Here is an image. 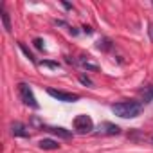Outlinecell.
Instances as JSON below:
<instances>
[{
    "mask_svg": "<svg viewBox=\"0 0 153 153\" xmlns=\"http://www.w3.org/2000/svg\"><path fill=\"white\" fill-rule=\"evenodd\" d=\"M139 94H140V99H142L144 103H151V101H153V85L144 87Z\"/></svg>",
    "mask_w": 153,
    "mask_h": 153,
    "instance_id": "9c48e42d",
    "label": "cell"
},
{
    "mask_svg": "<svg viewBox=\"0 0 153 153\" xmlns=\"http://www.w3.org/2000/svg\"><path fill=\"white\" fill-rule=\"evenodd\" d=\"M83 29H85V33H87V34H92V29H90V27H83Z\"/></svg>",
    "mask_w": 153,
    "mask_h": 153,
    "instance_id": "ac0fdd59",
    "label": "cell"
},
{
    "mask_svg": "<svg viewBox=\"0 0 153 153\" xmlns=\"http://www.w3.org/2000/svg\"><path fill=\"white\" fill-rule=\"evenodd\" d=\"M79 63H81L87 70H97V68H99V67H97V63H94V61L90 59V56H81Z\"/></svg>",
    "mask_w": 153,
    "mask_h": 153,
    "instance_id": "30bf717a",
    "label": "cell"
},
{
    "mask_svg": "<svg viewBox=\"0 0 153 153\" xmlns=\"http://www.w3.org/2000/svg\"><path fill=\"white\" fill-rule=\"evenodd\" d=\"M79 81H81L83 85H88V87H92V81L87 78V76H79Z\"/></svg>",
    "mask_w": 153,
    "mask_h": 153,
    "instance_id": "2e32d148",
    "label": "cell"
},
{
    "mask_svg": "<svg viewBox=\"0 0 153 153\" xmlns=\"http://www.w3.org/2000/svg\"><path fill=\"white\" fill-rule=\"evenodd\" d=\"M149 34H151V38H153V25H151V29H149Z\"/></svg>",
    "mask_w": 153,
    "mask_h": 153,
    "instance_id": "d6986e66",
    "label": "cell"
},
{
    "mask_svg": "<svg viewBox=\"0 0 153 153\" xmlns=\"http://www.w3.org/2000/svg\"><path fill=\"white\" fill-rule=\"evenodd\" d=\"M43 130H47V131H51V133H54L58 137H63V139H70L72 137V131H68V130H65L61 126H43Z\"/></svg>",
    "mask_w": 153,
    "mask_h": 153,
    "instance_id": "8992f818",
    "label": "cell"
},
{
    "mask_svg": "<svg viewBox=\"0 0 153 153\" xmlns=\"http://www.w3.org/2000/svg\"><path fill=\"white\" fill-rule=\"evenodd\" d=\"M97 49H103V51H106V49H110V40H106V38H103V40H99V42H97Z\"/></svg>",
    "mask_w": 153,
    "mask_h": 153,
    "instance_id": "7c38bea8",
    "label": "cell"
},
{
    "mask_svg": "<svg viewBox=\"0 0 153 153\" xmlns=\"http://www.w3.org/2000/svg\"><path fill=\"white\" fill-rule=\"evenodd\" d=\"M20 49H22V52H24V54H25V56H27L31 61H34V56H33V52H31V51H29V49H27L24 43H20Z\"/></svg>",
    "mask_w": 153,
    "mask_h": 153,
    "instance_id": "4fadbf2b",
    "label": "cell"
},
{
    "mask_svg": "<svg viewBox=\"0 0 153 153\" xmlns=\"http://www.w3.org/2000/svg\"><path fill=\"white\" fill-rule=\"evenodd\" d=\"M18 94H20V99L24 101V105H27V106H31L34 110L40 108V105H38V101H36V97L33 94V88L27 83H18Z\"/></svg>",
    "mask_w": 153,
    "mask_h": 153,
    "instance_id": "3957f363",
    "label": "cell"
},
{
    "mask_svg": "<svg viewBox=\"0 0 153 153\" xmlns=\"http://www.w3.org/2000/svg\"><path fill=\"white\" fill-rule=\"evenodd\" d=\"M47 94L58 101H63V103H76L79 99L78 94H72V92H65V90H56V88H47Z\"/></svg>",
    "mask_w": 153,
    "mask_h": 153,
    "instance_id": "277c9868",
    "label": "cell"
},
{
    "mask_svg": "<svg viewBox=\"0 0 153 153\" xmlns=\"http://www.w3.org/2000/svg\"><path fill=\"white\" fill-rule=\"evenodd\" d=\"M40 148L42 149H49V151H54V149H59V144L52 139H42L40 140Z\"/></svg>",
    "mask_w": 153,
    "mask_h": 153,
    "instance_id": "ba28073f",
    "label": "cell"
},
{
    "mask_svg": "<svg viewBox=\"0 0 153 153\" xmlns=\"http://www.w3.org/2000/svg\"><path fill=\"white\" fill-rule=\"evenodd\" d=\"M110 108L117 117H123V119H133L142 114V105L137 101H121L112 105Z\"/></svg>",
    "mask_w": 153,
    "mask_h": 153,
    "instance_id": "6da1fadb",
    "label": "cell"
},
{
    "mask_svg": "<svg viewBox=\"0 0 153 153\" xmlns=\"http://www.w3.org/2000/svg\"><path fill=\"white\" fill-rule=\"evenodd\" d=\"M2 24H4V29L7 31V33H11L13 31V27H11V20H9V13L6 11V7L2 6Z\"/></svg>",
    "mask_w": 153,
    "mask_h": 153,
    "instance_id": "8fae6325",
    "label": "cell"
},
{
    "mask_svg": "<svg viewBox=\"0 0 153 153\" xmlns=\"http://www.w3.org/2000/svg\"><path fill=\"white\" fill-rule=\"evenodd\" d=\"M40 65L42 67H49V68H59V63H56V61H42Z\"/></svg>",
    "mask_w": 153,
    "mask_h": 153,
    "instance_id": "5bb4252c",
    "label": "cell"
},
{
    "mask_svg": "<svg viewBox=\"0 0 153 153\" xmlns=\"http://www.w3.org/2000/svg\"><path fill=\"white\" fill-rule=\"evenodd\" d=\"M33 43H34V47H36V49H40V51H43V47H45L42 38H34V42H33Z\"/></svg>",
    "mask_w": 153,
    "mask_h": 153,
    "instance_id": "9a60e30c",
    "label": "cell"
},
{
    "mask_svg": "<svg viewBox=\"0 0 153 153\" xmlns=\"http://www.w3.org/2000/svg\"><path fill=\"white\" fill-rule=\"evenodd\" d=\"M61 4H63V7H65V9H72V6H70L68 2H61Z\"/></svg>",
    "mask_w": 153,
    "mask_h": 153,
    "instance_id": "e0dca14e",
    "label": "cell"
},
{
    "mask_svg": "<svg viewBox=\"0 0 153 153\" xmlns=\"http://www.w3.org/2000/svg\"><path fill=\"white\" fill-rule=\"evenodd\" d=\"M99 131H101L103 135H117V133H121V128H119L117 124H114V123L105 121V123L99 124Z\"/></svg>",
    "mask_w": 153,
    "mask_h": 153,
    "instance_id": "5b68a950",
    "label": "cell"
},
{
    "mask_svg": "<svg viewBox=\"0 0 153 153\" xmlns=\"http://www.w3.org/2000/svg\"><path fill=\"white\" fill-rule=\"evenodd\" d=\"M11 133L15 137H29V130L25 128V124L22 123H13L11 124Z\"/></svg>",
    "mask_w": 153,
    "mask_h": 153,
    "instance_id": "52a82bcc",
    "label": "cell"
},
{
    "mask_svg": "<svg viewBox=\"0 0 153 153\" xmlns=\"http://www.w3.org/2000/svg\"><path fill=\"white\" fill-rule=\"evenodd\" d=\"M74 130L78 131V133H81V135L90 133V131L94 130V121H92V117L87 115V114L76 115V117H74Z\"/></svg>",
    "mask_w": 153,
    "mask_h": 153,
    "instance_id": "7a4b0ae2",
    "label": "cell"
}]
</instances>
